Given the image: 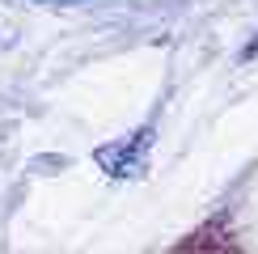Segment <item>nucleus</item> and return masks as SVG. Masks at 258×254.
Wrapping results in <instances>:
<instances>
[{
	"instance_id": "1",
	"label": "nucleus",
	"mask_w": 258,
	"mask_h": 254,
	"mask_svg": "<svg viewBox=\"0 0 258 254\" xmlns=\"http://www.w3.org/2000/svg\"><path fill=\"white\" fill-rule=\"evenodd\" d=\"M148 140H153V132H136L127 144H110V148H102L98 161L106 165V174H114V178L140 174V169H144V148H148Z\"/></svg>"
},
{
	"instance_id": "2",
	"label": "nucleus",
	"mask_w": 258,
	"mask_h": 254,
	"mask_svg": "<svg viewBox=\"0 0 258 254\" xmlns=\"http://www.w3.org/2000/svg\"><path fill=\"white\" fill-rule=\"evenodd\" d=\"M51 5H72V0H51Z\"/></svg>"
}]
</instances>
